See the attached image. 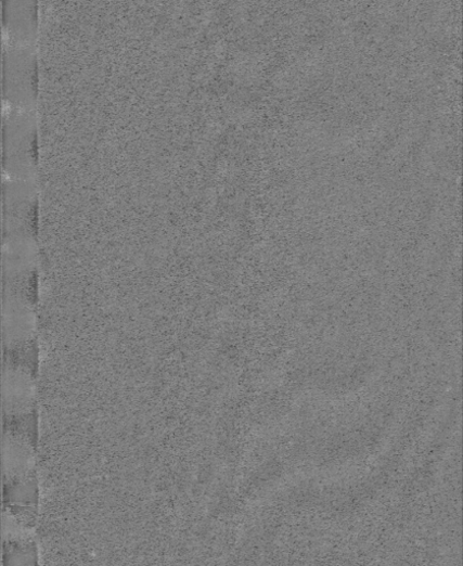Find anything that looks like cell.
<instances>
[{
	"label": "cell",
	"mask_w": 463,
	"mask_h": 566,
	"mask_svg": "<svg viewBox=\"0 0 463 566\" xmlns=\"http://www.w3.org/2000/svg\"><path fill=\"white\" fill-rule=\"evenodd\" d=\"M39 489L35 472L5 480L4 504L10 515L22 526L31 528L38 513Z\"/></svg>",
	"instance_id": "cell-1"
},
{
	"label": "cell",
	"mask_w": 463,
	"mask_h": 566,
	"mask_svg": "<svg viewBox=\"0 0 463 566\" xmlns=\"http://www.w3.org/2000/svg\"><path fill=\"white\" fill-rule=\"evenodd\" d=\"M3 331L8 344L20 345L28 342L35 331V313L27 300L10 297L3 310Z\"/></svg>",
	"instance_id": "cell-2"
},
{
	"label": "cell",
	"mask_w": 463,
	"mask_h": 566,
	"mask_svg": "<svg viewBox=\"0 0 463 566\" xmlns=\"http://www.w3.org/2000/svg\"><path fill=\"white\" fill-rule=\"evenodd\" d=\"M35 399L31 376L17 368H9L3 378V402L7 413L20 415L30 410Z\"/></svg>",
	"instance_id": "cell-3"
},
{
	"label": "cell",
	"mask_w": 463,
	"mask_h": 566,
	"mask_svg": "<svg viewBox=\"0 0 463 566\" xmlns=\"http://www.w3.org/2000/svg\"><path fill=\"white\" fill-rule=\"evenodd\" d=\"M4 477L5 480L25 476L33 472L34 451L30 442L14 434L4 439Z\"/></svg>",
	"instance_id": "cell-4"
},
{
	"label": "cell",
	"mask_w": 463,
	"mask_h": 566,
	"mask_svg": "<svg viewBox=\"0 0 463 566\" xmlns=\"http://www.w3.org/2000/svg\"><path fill=\"white\" fill-rule=\"evenodd\" d=\"M3 566H39L36 542L29 538H10L4 541Z\"/></svg>",
	"instance_id": "cell-5"
}]
</instances>
